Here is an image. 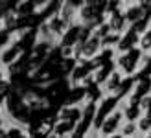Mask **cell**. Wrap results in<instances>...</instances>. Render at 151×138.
<instances>
[{
	"label": "cell",
	"instance_id": "obj_8",
	"mask_svg": "<svg viewBox=\"0 0 151 138\" xmlns=\"http://www.w3.org/2000/svg\"><path fill=\"white\" fill-rule=\"evenodd\" d=\"M122 114H124V121H137L142 116V112H140V109L137 107L134 101H131L129 105H127L125 109L122 111Z\"/></svg>",
	"mask_w": 151,
	"mask_h": 138
},
{
	"label": "cell",
	"instance_id": "obj_5",
	"mask_svg": "<svg viewBox=\"0 0 151 138\" xmlns=\"http://www.w3.org/2000/svg\"><path fill=\"white\" fill-rule=\"evenodd\" d=\"M105 22H107L111 33H116V35H124L127 29H129V24L125 22V19H124V15H122L120 9L111 11V13L105 15Z\"/></svg>",
	"mask_w": 151,
	"mask_h": 138
},
{
	"label": "cell",
	"instance_id": "obj_7",
	"mask_svg": "<svg viewBox=\"0 0 151 138\" xmlns=\"http://www.w3.org/2000/svg\"><path fill=\"white\" fill-rule=\"evenodd\" d=\"M118 136L120 138H138L137 124H134V121H124L118 129Z\"/></svg>",
	"mask_w": 151,
	"mask_h": 138
},
{
	"label": "cell",
	"instance_id": "obj_6",
	"mask_svg": "<svg viewBox=\"0 0 151 138\" xmlns=\"http://www.w3.org/2000/svg\"><path fill=\"white\" fill-rule=\"evenodd\" d=\"M134 124L138 136H151V114H142Z\"/></svg>",
	"mask_w": 151,
	"mask_h": 138
},
{
	"label": "cell",
	"instance_id": "obj_2",
	"mask_svg": "<svg viewBox=\"0 0 151 138\" xmlns=\"http://www.w3.org/2000/svg\"><path fill=\"white\" fill-rule=\"evenodd\" d=\"M120 11H122L125 22L129 26L137 24L142 19H146L149 15V9H146L144 6H140V2H120Z\"/></svg>",
	"mask_w": 151,
	"mask_h": 138
},
{
	"label": "cell",
	"instance_id": "obj_3",
	"mask_svg": "<svg viewBox=\"0 0 151 138\" xmlns=\"http://www.w3.org/2000/svg\"><path fill=\"white\" fill-rule=\"evenodd\" d=\"M24 55V46L22 44H6L4 48H0V66L9 68L15 63H19Z\"/></svg>",
	"mask_w": 151,
	"mask_h": 138
},
{
	"label": "cell",
	"instance_id": "obj_4",
	"mask_svg": "<svg viewBox=\"0 0 151 138\" xmlns=\"http://www.w3.org/2000/svg\"><path fill=\"white\" fill-rule=\"evenodd\" d=\"M101 53H103V50H101V41L98 39L96 35L90 33V37L81 44V55H79V61L90 63V61L98 59Z\"/></svg>",
	"mask_w": 151,
	"mask_h": 138
},
{
	"label": "cell",
	"instance_id": "obj_9",
	"mask_svg": "<svg viewBox=\"0 0 151 138\" xmlns=\"http://www.w3.org/2000/svg\"><path fill=\"white\" fill-rule=\"evenodd\" d=\"M134 103H137V107L140 109L142 114H151V92L140 94L138 99H134Z\"/></svg>",
	"mask_w": 151,
	"mask_h": 138
},
{
	"label": "cell",
	"instance_id": "obj_1",
	"mask_svg": "<svg viewBox=\"0 0 151 138\" xmlns=\"http://www.w3.org/2000/svg\"><path fill=\"white\" fill-rule=\"evenodd\" d=\"M122 124H124V114H122V111H120L114 103H112L111 111L103 116L101 125H100V129H98L100 138H112V136H118V129H120V125H122Z\"/></svg>",
	"mask_w": 151,
	"mask_h": 138
},
{
	"label": "cell",
	"instance_id": "obj_10",
	"mask_svg": "<svg viewBox=\"0 0 151 138\" xmlns=\"http://www.w3.org/2000/svg\"><path fill=\"white\" fill-rule=\"evenodd\" d=\"M6 78H9V74H7V68H2V66H0V81L6 79Z\"/></svg>",
	"mask_w": 151,
	"mask_h": 138
}]
</instances>
